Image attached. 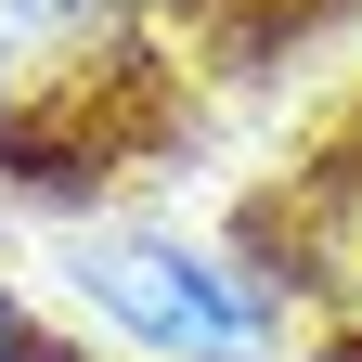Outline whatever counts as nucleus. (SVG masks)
<instances>
[{"label": "nucleus", "mask_w": 362, "mask_h": 362, "mask_svg": "<svg viewBox=\"0 0 362 362\" xmlns=\"http://www.w3.org/2000/svg\"><path fill=\"white\" fill-rule=\"evenodd\" d=\"M65 285L78 310H104V324L129 349H156V362H259V298L220 272L207 246H181V233H78L65 246Z\"/></svg>", "instance_id": "obj_1"}, {"label": "nucleus", "mask_w": 362, "mask_h": 362, "mask_svg": "<svg viewBox=\"0 0 362 362\" xmlns=\"http://www.w3.org/2000/svg\"><path fill=\"white\" fill-rule=\"evenodd\" d=\"M26 26H90V13H117V0H13Z\"/></svg>", "instance_id": "obj_2"}, {"label": "nucleus", "mask_w": 362, "mask_h": 362, "mask_svg": "<svg viewBox=\"0 0 362 362\" xmlns=\"http://www.w3.org/2000/svg\"><path fill=\"white\" fill-rule=\"evenodd\" d=\"M0 362H26V310L13 298H0Z\"/></svg>", "instance_id": "obj_3"}]
</instances>
